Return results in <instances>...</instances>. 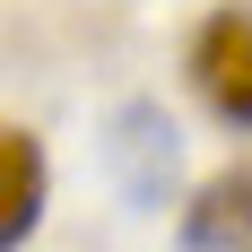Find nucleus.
I'll list each match as a JSON object with an SVG mask.
<instances>
[{"label":"nucleus","instance_id":"obj_1","mask_svg":"<svg viewBox=\"0 0 252 252\" xmlns=\"http://www.w3.org/2000/svg\"><path fill=\"white\" fill-rule=\"evenodd\" d=\"M104 174H113V200L139 209V218L174 209V191H183V130H174V113L148 104V96L113 104V122H104Z\"/></svg>","mask_w":252,"mask_h":252},{"label":"nucleus","instance_id":"obj_2","mask_svg":"<svg viewBox=\"0 0 252 252\" xmlns=\"http://www.w3.org/2000/svg\"><path fill=\"white\" fill-rule=\"evenodd\" d=\"M191 87L209 96V113L235 130H252V9H218L191 35Z\"/></svg>","mask_w":252,"mask_h":252},{"label":"nucleus","instance_id":"obj_3","mask_svg":"<svg viewBox=\"0 0 252 252\" xmlns=\"http://www.w3.org/2000/svg\"><path fill=\"white\" fill-rule=\"evenodd\" d=\"M183 252H252V165L209 174L183 209Z\"/></svg>","mask_w":252,"mask_h":252},{"label":"nucleus","instance_id":"obj_4","mask_svg":"<svg viewBox=\"0 0 252 252\" xmlns=\"http://www.w3.org/2000/svg\"><path fill=\"white\" fill-rule=\"evenodd\" d=\"M44 191H52L44 139H35V130H0V244L9 252L44 226Z\"/></svg>","mask_w":252,"mask_h":252}]
</instances>
